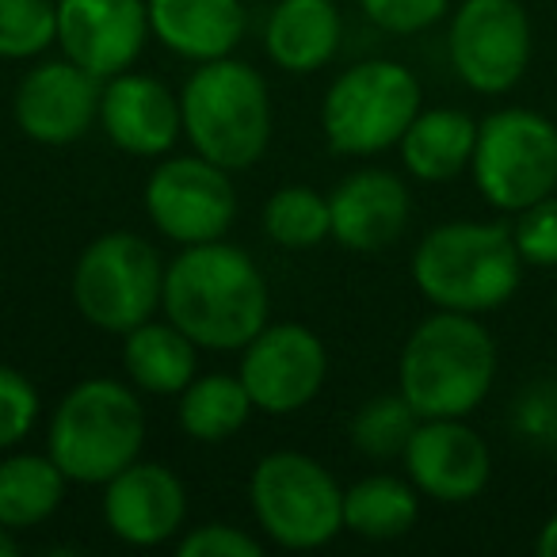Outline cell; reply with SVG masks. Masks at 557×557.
<instances>
[{"label":"cell","mask_w":557,"mask_h":557,"mask_svg":"<svg viewBox=\"0 0 557 557\" xmlns=\"http://www.w3.org/2000/svg\"><path fill=\"white\" fill-rule=\"evenodd\" d=\"M161 313L199 351H240L271 321L260 263L230 240L187 245L164 263Z\"/></svg>","instance_id":"obj_1"},{"label":"cell","mask_w":557,"mask_h":557,"mask_svg":"<svg viewBox=\"0 0 557 557\" xmlns=\"http://www.w3.org/2000/svg\"><path fill=\"white\" fill-rule=\"evenodd\" d=\"M496 341L478 313L435 310L420 321L397 356V389L428 417H470L496 382Z\"/></svg>","instance_id":"obj_2"},{"label":"cell","mask_w":557,"mask_h":557,"mask_svg":"<svg viewBox=\"0 0 557 557\" xmlns=\"http://www.w3.org/2000/svg\"><path fill=\"white\" fill-rule=\"evenodd\" d=\"M523 256L504 222L455 218L424 233L409 260L412 283L435 310L488 313L511 302L523 283Z\"/></svg>","instance_id":"obj_3"},{"label":"cell","mask_w":557,"mask_h":557,"mask_svg":"<svg viewBox=\"0 0 557 557\" xmlns=\"http://www.w3.org/2000/svg\"><path fill=\"white\" fill-rule=\"evenodd\" d=\"M180 115L187 146L230 172L256 169L275 134L268 81L233 54L195 65L180 88Z\"/></svg>","instance_id":"obj_4"},{"label":"cell","mask_w":557,"mask_h":557,"mask_svg":"<svg viewBox=\"0 0 557 557\" xmlns=\"http://www.w3.org/2000/svg\"><path fill=\"white\" fill-rule=\"evenodd\" d=\"M149 417L123 379L92 374L65 389L47 424V450L73 485H103L146 450Z\"/></svg>","instance_id":"obj_5"},{"label":"cell","mask_w":557,"mask_h":557,"mask_svg":"<svg viewBox=\"0 0 557 557\" xmlns=\"http://www.w3.org/2000/svg\"><path fill=\"white\" fill-rule=\"evenodd\" d=\"M424 108V88L409 65L367 58L333 77L321 100V134L341 157H379L397 149Z\"/></svg>","instance_id":"obj_6"},{"label":"cell","mask_w":557,"mask_h":557,"mask_svg":"<svg viewBox=\"0 0 557 557\" xmlns=\"http://www.w3.org/2000/svg\"><path fill=\"white\" fill-rule=\"evenodd\" d=\"M248 508L263 542L278 549H321L344 534V485L302 450H271L252 466Z\"/></svg>","instance_id":"obj_7"},{"label":"cell","mask_w":557,"mask_h":557,"mask_svg":"<svg viewBox=\"0 0 557 557\" xmlns=\"http://www.w3.org/2000/svg\"><path fill=\"white\" fill-rule=\"evenodd\" d=\"M164 260L153 240L131 230L100 233L81 248L70 275L73 310L92 329L123 336L161 313Z\"/></svg>","instance_id":"obj_8"},{"label":"cell","mask_w":557,"mask_h":557,"mask_svg":"<svg viewBox=\"0 0 557 557\" xmlns=\"http://www.w3.org/2000/svg\"><path fill=\"white\" fill-rule=\"evenodd\" d=\"M473 184L500 214H519L557 191V126L531 108H500L478 123Z\"/></svg>","instance_id":"obj_9"},{"label":"cell","mask_w":557,"mask_h":557,"mask_svg":"<svg viewBox=\"0 0 557 557\" xmlns=\"http://www.w3.org/2000/svg\"><path fill=\"white\" fill-rule=\"evenodd\" d=\"M153 230L176 248L222 240L237 222V187L233 172L191 153H169L153 164L141 187Z\"/></svg>","instance_id":"obj_10"},{"label":"cell","mask_w":557,"mask_h":557,"mask_svg":"<svg viewBox=\"0 0 557 557\" xmlns=\"http://www.w3.org/2000/svg\"><path fill=\"white\" fill-rule=\"evenodd\" d=\"M531 16L519 0H462L450 12V70L470 92H511L531 65Z\"/></svg>","instance_id":"obj_11"},{"label":"cell","mask_w":557,"mask_h":557,"mask_svg":"<svg viewBox=\"0 0 557 557\" xmlns=\"http://www.w3.org/2000/svg\"><path fill=\"white\" fill-rule=\"evenodd\" d=\"M237 379L245 382L256 412L295 417L318 401L329 382V348L310 325L268 321L240 348Z\"/></svg>","instance_id":"obj_12"},{"label":"cell","mask_w":557,"mask_h":557,"mask_svg":"<svg viewBox=\"0 0 557 557\" xmlns=\"http://www.w3.org/2000/svg\"><path fill=\"white\" fill-rule=\"evenodd\" d=\"M100 92L103 81L85 73L65 54L35 58V65L12 92L16 131L47 149L73 146L100 123Z\"/></svg>","instance_id":"obj_13"},{"label":"cell","mask_w":557,"mask_h":557,"mask_svg":"<svg viewBox=\"0 0 557 557\" xmlns=\"http://www.w3.org/2000/svg\"><path fill=\"white\" fill-rule=\"evenodd\" d=\"M100 516L103 527L123 546L157 549L176 542L187 523V485L172 466L138 458L111 481H103Z\"/></svg>","instance_id":"obj_14"},{"label":"cell","mask_w":557,"mask_h":557,"mask_svg":"<svg viewBox=\"0 0 557 557\" xmlns=\"http://www.w3.org/2000/svg\"><path fill=\"white\" fill-rule=\"evenodd\" d=\"M405 478L435 504H470L493 478V450L466 417H428L401 455Z\"/></svg>","instance_id":"obj_15"},{"label":"cell","mask_w":557,"mask_h":557,"mask_svg":"<svg viewBox=\"0 0 557 557\" xmlns=\"http://www.w3.org/2000/svg\"><path fill=\"white\" fill-rule=\"evenodd\" d=\"M149 39L146 0H58V54L100 81L134 70Z\"/></svg>","instance_id":"obj_16"},{"label":"cell","mask_w":557,"mask_h":557,"mask_svg":"<svg viewBox=\"0 0 557 557\" xmlns=\"http://www.w3.org/2000/svg\"><path fill=\"white\" fill-rule=\"evenodd\" d=\"M96 126L119 153L138 157V161H161L184 138L180 96L161 77L126 70L103 81Z\"/></svg>","instance_id":"obj_17"},{"label":"cell","mask_w":557,"mask_h":557,"mask_svg":"<svg viewBox=\"0 0 557 557\" xmlns=\"http://www.w3.org/2000/svg\"><path fill=\"white\" fill-rule=\"evenodd\" d=\"M333 240L348 252H382L409 230L412 195L397 172L356 169L329 191Z\"/></svg>","instance_id":"obj_18"},{"label":"cell","mask_w":557,"mask_h":557,"mask_svg":"<svg viewBox=\"0 0 557 557\" xmlns=\"http://www.w3.org/2000/svg\"><path fill=\"white\" fill-rule=\"evenodd\" d=\"M149 35L191 65L230 58L248 32L240 0H146Z\"/></svg>","instance_id":"obj_19"},{"label":"cell","mask_w":557,"mask_h":557,"mask_svg":"<svg viewBox=\"0 0 557 557\" xmlns=\"http://www.w3.org/2000/svg\"><path fill=\"white\" fill-rule=\"evenodd\" d=\"M344 39V16L336 0H275L263 24V54L290 77H313L336 54Z\"/></svg>","instance_id":"obj_20"},{"label":"cell","mask_w":557,"mask_h":557,"mask_svg":"<svg viewBox=\"0 0 557 557\" xmlns=\"http://www.w3.org/2000/svg\"><path fill=\"white\" fill-rule=\"evenodd\" d=\"M478 146V119L462 108H420L397 141L401 164L420 184H447L470 172Z\"/></svg>","instance_id":"obj_21"},{"label":"cell","mask_w":557,"mask_h":557,"mask_svg":"<svg viewBox=\"0 0 557 557\" xmlns=\"http://www.w3.org/2000/svg\"><path fill=\"white\" fill-rule=\"evenodd\" d=\"M123 374L146 397H180L199 374V344L169 318H149L123 333Z\"/></svg>","instance_id":"obj_22"},{"label":"cell","mask_w":557,"mask_h":557,"mask_svg":"<svg viewBox=\"0 0 557 557\" xmlns=\"http://www.w3.org/2000/svg\"><path fill=\"white\" fill-rule=\"evenodd\" d=\"M73 481L50 450H4L0 455V523L12 534L50 523L65 504Z\"/></svg>","instance_id":"obj_23"},{"label":"cell","mask_w":557,"mask_h":557,"mask_svg":"<svg viewBox=\"0 0 557 557\" xmlns=\"http://www.w3.org/2000/svg\"><path fill=\"white\" fill-rule=\"evenodd\" d=\"M420 488L397 473H367L344 488V531L367 542H394L417 527Z\"/></svg>","instance_id":"obj_24"},{"label":"cell","mask_w":557,"mask_h":557,"mask_svg":"<svg viewBox=\"0 0 557 557\" xmlns=\"http://www.w3.org/2000/svg\"><path fill=\"white\" fill-rule=\"evenodd\" d=\"M256 405L237 374H195L176 397V424L195 443H230L252 420Z\"/></svg>","instance_id":"obj_25"},{"label":"cell","mask_w":557,"mask_h":557,"mask_svg":"<svg viewBox=\"0 0 557 557\" xmlns=\"http://www.w3.org/2000/svg\"><path fill=\"white\" fill-rule=\"evenodd\" d=\"M263 237L287 252H310L333 237V214L329 195L310 184H283L263 202Z\"/></svg>","instance_id":"obj_26"},{"label":"cell","mask_w":557,"mask_h":557,"mask_svg":"<svg viewBox=\"0 0 557 557\" xmlns=\"http://www.w3.org/2000/svg\"><path fill=\"white\" fill-rule=\"evenodd\" d=\"M417 424H420V412L405 401L401 389L379 394L367 405H359L356 417H351L348 424L351 450L371 458V462H394V458L405 455Z\"/></svg>","instance_id":"obj_27"},{"label":"cell","mask_w":557,"mask_h":557,"mask_svg":"<svg viewBox=\"0 0 557 557\" xmlns=\"http://www.w3.org/2000/svg\"><path fill=\"white\" fill-rule=\"evenodd\" d=\"M58 47V0H0V62H35Z\"/></svg>","instance_id":"obj_28"},{"label":"cell","mask_w":557,"mask_h":557,"mask_svg":"<svg viewBox=\"0 0 557 557\" xmlns=\"http://www.w3.org/2000/svg\"><path fill=\"white\" fill-rule=\"evenodd\" d=\"M42 412L39 386L20 367L0 363V455L16 450L35 432Z\"/></svg>","instance_id":"obj_29"},{"label":"cell","mask_w":557,"mask_h":557,"mask_svg":"<svg viewBox=\"0 0 557 557\" xmlns=\"http://www.w3.org/2000/svg\"><path fill=\"white\" fill-rule=\"evenodd\" d=\"M511 237L527 268H557V191L511 214Z\"/></svg>","instance_id":"obj_30"},{"label":"cell","mask_w":557,"mask_h":557,"mask_svg":"<svg viewBox=\"0 0 557 557\" xmlns=\"http://www.w3.org/2000/svg\"><path fill=\"white\" fill-rule=\"evenodd\" d=\"M367 24L386 35H424L450 16V0H359Z\"/></svg>","instance_id":"obj_31"},{"label":"cell","mask_w":557,"mask_h":557,"mask_svg":"<svg viewBox=\"0 0 557 557\" xmlns=\"http://www.w3.org/2000/svg\"><path fill=\"white\" fill-rule=\"evenodd\" d=\"M180 557H263V539L233 523H199L176 539Z\"/></svg>","instance_id":"obj_32"},{"label":"cell","mask_w":557,"mask_h":557,"mask_svg":"<svg viewBox=\"0 0 557 557\" xmlns=\"http://www.w3.org/2000/svg\"><path fill=\"white\" fill-rule=\"evenodd\" d=\"M516 428L523 440L557 447V382H539L519 397Z\"/></svg>","instance_id":"obj_33"},{"label":"cell","mask_w":557,"mask_h":557,"mask_svg":"<svg viewBox=\"0 0 557 557\" xmlns=\"http://www.w3.org/2000/svg\"><path fill=\"white\" fill-rule=\"evenodd\" d=\"M534 549H539V557H557V511L542 523L539 539H534Z\"/></svg>","instance_id":"obj_34"},{"label":"cell","mask_w":557,"mask_h":557,"mask_svg":"<svg viewBox=\"0 0 557 557\" xmlns=\"http://www.w3.org/2000/svg\"><path fill=\"white\" fill-rule=\"evenodd\" d=\"M20 554V534H12L9 527L0 523V557H12Z\"/></svg>","instance_id":"obj_35"}]
</instances>
